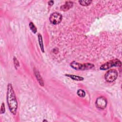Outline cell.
<instances>
[{
	"instance_id": "cell-1",
	"label": "cell",
	"mask_w": 122,
	"mask_h": 122,
	"mask_svg": "<svg viewBox=\"0 0 122 122\" xmlns=\"http://www.w3.org/2000/svg\"><path fill=\"white\" fill-rule=\"evenodd\" d=\"M7 101L10 112L13 114L15 115L18 108V103L14 91L11 84H9L7 86Z\"/></svg>"
},
{
	"instance_id": "cell-2",
	"label": "cell",
	"mask_w": 122,
	"mask_h": 122,
	"mask_svg": "<svg viewBox=\"0 0 122 122\" xmlns=\"http://www.w3.org/2000/svg\"><path fill=\"white\" fill-rule=\"evenodd\" d=\"M70 66L75 70H86L92 69L94 67V65L92 64H82L77 63L75 61L72 62Z\"/></svg>"
},
{
	"instance_id": "cell-3",
	"label": "cell",
	"mask_w": 122,
	"mask_h": 122,
	"mask_svg": "<svg viewBox=\"0 0 122 122\" xmlns=\"http://www.w3.org/2000/svg\"><path fill=\"white\" fill-rule=\"evenodd\" d=\"M122 63L121 61L118 59H114L103 65L100 67V69L101 70H108L113 67L121 66Z\"/></svg>"
},
{
	"instance_id": "cell-4",
	"label": "cell",
	"mask_w": 122,
	"mask_h": 122,
	"mask_svg": "<svg viewBox=\"0 0 122 122\" xmlns=\"http://www.w3.org/2000/svg\"><path fill=\"white\" fill-rule=\"evenodd\" d=\"M118 73L116 70L111 69L109 70L105 75V80L109 82L112 83L114 82L117 78Z\"/></svg>"
},
{
	"instance_id": "cell-5",
	"label": "cell",
	"mask_w": 122,
	"mask_h": 122,
	"mask_svg": "<svg viewBox=\"0 0 122 122\" xmlns=\"http://www.w3.org/2000/svg\"><path fill=\"white\" fill-rule=\"evenodd\" d=\"M62 15L58 13H54L51 14L49 18L51 23L54 25L60 23L62 21Z\"/></svg>"
},
{
	"instance_id": "cell-6",
	"label": "cell",
	"mask_w": 122,
	"mask_h": 122,
	"mask_svg": "<svg viewBox=\"0 0 122 122\" xmlns=\"http://www.w3.org/2000/svg\"><path fill=\"white\" fill-rule=\"evenodd\" d=\"M107 104L106 99L103 96H101L96 99L95 104L96 107L100 109H103L106 108Z\"/></svg>"
},
{
	"instance_id": "cell-7",
	"label": "cell",
	"mask_w": 122,
	"mask_h": 122,
	"mask_svg": "<svg viewBox=\"0 0 122 122\" xmlns=\"http://www.w3.org/2000/svg\"><path fill=\"white\" fill-rule=\"evenodd\" d=\"M73 6V3L71 1H67L66 2L65 5H63V6L61 7V10L63 11L66 12L69 10Z\"/></svg>"
},
{
	"instance_id": "cell-8",
	"label": "cell",
	"mask_w": 122,
	"mask_h": 122,
	"mask_svg": "<svg viewBox=\"0 0 122 122\" xmlns=\"http://www.w3.org/2000/svg\"><path fill=\"white\" fill-rule=\"evenodd\" d=\"M35 72V75L36 76V77L37 78V79L38 80V81L39 82L40 84L41 85V86H43L44 85V83H43V80L42 79V78L41 77L39 72H38L37 71H34Z\"/></svg>"
},
{
	"instance_id": "cell-9",
	"label": "cell",
	"mask_w": 122,
	"mask_h": 122,
	"mask_svg": "<svg viewBox=\"0 0 122 122\" xmlns=\"http://www.w3.org/2000/svg\"><path fill=\"white\" fill-rule=\"evenodd\" d=\"M66 75L67 77L71 78L73 80H74L75 81H83L84 80L83 77H82L79 76H76L75 75Z\"/></svg>"
},
{
	"instance_id": "cell-10",
	"label": "cell",
	"mask_w": 122,
	"mask_h": 122,
	"mask_svg": "<svg viewBox=\"0 0 122 122\" xmlns=\"http://www.w3.org/2000/svg\"><path fill=\"white\" fill-rule=\"evenodd\" d=\"M38 41H39V43L40 44V48L41 49L42 51L44 52V47H43V41H42V35H41V34L39 33L38 35Z\"/></svg>"
},
{
	"instance_id": "cell-11",
	"label": "cell",
	"mask_w": 122,
	"mask_h": 122,
	"mask_svg": "<svg viewBox=\"0 0 122 122\" xmlns=\"http://www.w3.org/2000/svg\"><path fill=\"white\" fill-rule=\"evenodd\" d=\"M79 3L81 5L83 6H86L90 5L92 3V1H79Z\"/></svg>"
},
{
	"instance_id": "cell-12",
	"label": "cell",
	"mask_w": 122,
	"mask_h": 122,
	"mask_svg": "<svg viewBox=\"0 0 122 122\" xmlns=\"http://www.w3.org/2000/svg\"><path fill=\"white\" fill-rule=\"evenodd\" d=\"M29 27H30V28L31 30V31L33 33H36V32H37V28H36L35 26L34 25V24L32 22L30 23H29Z\"/></svg>"
},
{
	"instance_id": "cell-13",
	"label": "cell",
	"mask_w": 122,
	"mask_h": 122,
	"mask_svg": "<svg viewBox=\"0 0 122 122\" xmlns=\"http://www.w3.org/2000/svg\"><path fill=\"white\" fill-rule=\"evenodd\" d=\"M77 95L80 97L83 98V97H85V92H84V91L83 90H82V89L78 90L77 91Z\"/></svg>"
},
{
	"instance_id": "cell-14",
	"label": "cell",
	"mask_w": 122,
	"mask_h": 122,
	"mask_svg": "<svg viewBox=\"0 0 122 122\" xmlns=\"http://www.w3.org/2000/svg\"><path fill=\"white\" fill-rule=\"evenodd\" d=\"M5 104L4 103H2V107H1V113H5Z\"/></svg>"
},
{
	"instance_id": "cell-15",
	"label": "cell",
	"mask_w": 122,
	"mask_h": 122,
	"mask_svg": "<svg viewBox=\"0 0 122 122\" xmlns=\"http://www.w3.org/2000/svg\"><path fill=\"white\" fill-rule=\"evenodd\" d=\"M53 4H54V2L52 1H49V2H48L49 5H51V6L52 5H53Z\"/></svg>"
}]
</instances>
